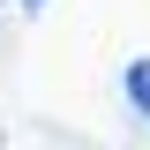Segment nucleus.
Wrapping results in <instances>:
<instances>
[{
    "mask_svg": "<svg viewBox=\"0 0 150 150\" xmlns=\"http://www.w3.org/2000/svg\"><path fill=\"white\" fill-rule=\"evenodd\" d=\"M23 8H45V0H23Z\"/></svg>",
    "mask_w": 150,
    "mask_h": 150,
    "instance_id": "nucleus-2",
    "label": "nucleus"
},
{
    "mask_svg": "<svg viewBox=\"0 0 150 150\" xmlns=\"http://www.w3.org/2000/svg\"><path fill=\"white\" fill-rule=\"evenodd\" d=\"M128 98L150 112V60H135V68H128Z\"/></svg>",
    "mask_w": 150,
    "mask_h": 150,
    "instance_id": "nucleus-1",
    "label": "nucleus"
}]
</instances>
